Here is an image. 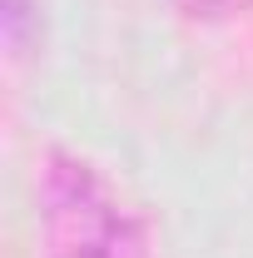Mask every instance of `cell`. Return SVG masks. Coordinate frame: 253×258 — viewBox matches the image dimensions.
<instances>
[{"mask_svg":"<svg viewBox=\"0 0 253 258\" xmlns=\"http://www.w3.org/2000/svg\"><path fill=\"white\" fill-rule=\"evenodd\" d=\"M0 20H5V45L15 55L30 50V0H5L0 5Z\"/></svg>","mask_w":253,"mask_h":258,"instance_id":"cell-2","label":"cell"},{"mask_svg":"<svg viewBox=\"0 0 253 258\" xmlns=\"http://www.w3.org/2000/svg\"><path fill=\"white\" fill-rule=\"evenodd\" d=\"M40 233L45 258H144L139 219L65 149H50L40 169Z\"/></svg>","mask_w":253,"mask_h":258,"instance_id":"cell-1","label":"cell"},{"mask_svg":"<svg viewBox=\"0 0 253 258\" xmlns=\"http://www.w3.org/2000/svg\"><path fill=\"white\" fill-rule=\"evenodd\" d=\"M253 0H179V10L194 15V20H223V15H238Z\"/></svg>","mask_w":253,"mask_h":258,"instance_id":"cell-3","label":"cell"}]
</instances>
